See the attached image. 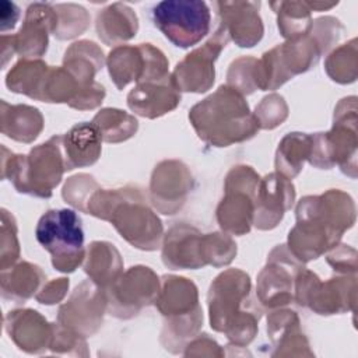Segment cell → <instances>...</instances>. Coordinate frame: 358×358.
<instances>
[{"mask_svg":"<svg viewBox=\"0 0 358 358\" xmlns=\"http://www.w3.org/2000/svg\"><path fill=\"white\" fill-rule=\"evenodd\" d=\"M110 20H113V25H108V27H96L98 28V35L99 38H102L105 42H112L115 39L119 41H124L131 38L133 35H136L137 31V22L133 24H120L122 21H127L130 18H134L136 14L133 13L131 8H129L127 6L122 4V3H115L112 6H109L108 8L103 10Z\"/></svg>","mask_w":358,"mask_h":358,"instance_id":"obj_10","label":"cell"},{"mask_svg":"<svg viewBox=\"0 0 358 358\" xmlns=\"http://www.w3.org/2000/svg\"><path fill=\"white\" fill-rule=\"evenodd\" d=\"M38 242L52 255L60 271H74L84 257V231L81 218L73 210H49L38 221Z\"/></svg>","mask_w":358,"mask_h":358,"instance_id":"obj_2","label":"cell"},{"mask_svg":"<svg viewBox=\"0 0 358 358\" xmlns=\"http://www.w3.org/2000/svg\"><path fill=\"white\" fill-rule=\"evenodd\" d=\"M101 133L94 123H80L62 137L66 169L94 164L101 152Z\"/></svg>","mask_w":358,"mask_h":358,"instance_id":"obj_8","label":"cell"},{"mask_svg":"<svg viewBox=\"0 0 358 358\" xmlns=\"http://www.w3.org/2000/svg\"><path fill=\"white\" fill-rule=\"evenodd\" d=\"M278 14V28L287 38L296 39L299 35H306L312 28L310 8L305 1H278L271 3Z\"/></svg>","mask_w":358,"mask_h":358,"instance_id":"obj_9","label":"cell"},{"mask_svg":"<svg viewBox=\"0 0 358 358\" xmlns=\"http://www.w3.org/2000/svg\"><path fill=\"white\" fill-rule=\"evenodd\" d=\"M220 25L239 46H253L263 35V25L259 17V3L255 1H218Z\"/></svg>","mask_w":358,"mask_h":358,"instance_id":"obj_6","label":"cell"},{"mask_svg":"<svg viewBox=\"0 0 358 358\" xmlns=\"http://www.w3.org/2000/svg\"><path fill=\"white\" fill-rule=\"evenodd\" d=\"M152 20L175 46L190 48L208 34L211 14L200 0H166L154 7Z\"/></svg>","mask_w":358,"mask_h":358,"instance_id":"obj_3","label":"cell"},{"mask_svg":"<svg viewBox=\"0 0 358 358\" xmlns=\"http://www.w3.org/2000/svg\"><path fill=\"white\" fill-rule=\"evenodd\" d=\"M62 137H53L31 151L27 158L20 157L22 165L14 168L13 180L18 192L39 197H50L52 189L60 182L66 171L64 157L62 154Z\"/></svg>","mask_w":358,"mask_h":358,"instance_id":"obj_4","label":"cell"},{"mask_svg":"<svg viewBox=\"0 0 358 358\" xmlns=\"http://www.w3.org/2000/svg\"><path fill=\"white\" fill-rule=\"evenodd\" d=\"M294 200L292 185L278 175H267L262 182V190L257 197L256 225L262 229L273 228L291 207Z\"/></svg>","mask_w":358,"mask_h":358,"instance_id":"obj_7","label":"cell"},{"mask_svg":"<svg viewBox=\"0 0 358 358\" xmlns=\"http://www.w3.org/2000/svg\"><path fill=\"white\" fill-rule=\"evenodd\" d=\"M189 117L199 136L218 147L246 140L259 127V120L249 113L242 95L235 88L224 85L197 103Z\"/></svg>","mask_w":358,"mask_h":358,"instance_id":"obj_1","label":"cell"},{"mask_svg":"<svg viewBox=\"0 0 358 358\" xmlns=\"http://www.w3.org/2000/svg\"><path fill=\"white\" fill-rule=\"evenodd\" d=\"M1 31H6L8 28H14L18 17L20 10L14 3L10 1H1Z\"/></svg>","mask_w":358,"mask_h":358,"instance_id":"obj_11","label":"cell"},{"mask_svg":"<svg viewBox=\"0 0 358 358\" xmlns=\"http://www.w3.org/2000/svg\"><path fill=\"white\" fill-rule=\"evenodd\" d=\"M227 31L220 25L214 36L203 46L187 55L173 73V83L183 91L204 92L214 83V60L228 42Z\"/></svg>","mask_w":358,"mask_h":358,"instance_id":"obj_5","label":"cell"}]
</instances>
